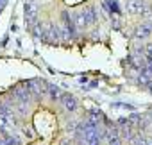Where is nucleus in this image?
Returning <instances> with one entry per match:
<instances>
[{
    "label": "nucleus",
    "instance_id": "obj_1",
    "mask_svg": "<svg viewBox=\"0 0 152 145\" xmlns=\"http://www.w3.org/2000/svg\"><path fill=\"white\" fill-rule=\"evenodd\" d=\"M72 22H73V25L77 27V29H83V27H86V25H90V23L95 22V11H93V9L79 11L77 15H73Z\"/></svg>",
    "mask_w": 152,
    "mask_h": 145
},
{
    "label": "nucleus",
    "instance_id": "obj_2",
    "mask_svg": "<svg viewBox=\"0 0 152 145\" xmlns=\"http://www.w3.org/2000/svg\"><path fill=\"white\" fill-rule=\"evenodd\" d=\"M84 140L88 145H99L100 141V133H99V127L95 125H84Z\"/></svg>",
    "mask_w": 152,
    "mask_h": 145
},
{
    "label": "nucleus",
    "instance_id": "obj_3",
    "mask_svg": "<svg viewBox=\"0 0 152 145\" xmlns=\"http://www.w3.org/2000/svg\"><path fill=\"white\" fill-rule=\"evenodd\" d=\"M125 9L132 15H143L148 11L147 4H145V0H127L125 2Z\"/></svg>",
    "mask_w": 152,
    "mask_h": 145
},
{
    "label": "nucleus",
    "instance_id": "obj_4",
    "mask_svg": "<svg viewBox=\"0 0 152 145\" xmlns=\"http://www.w3.org/2000/svg\"><path fill=\"white\" fill-rule=\"evenodd\" d=\"M36 16H38V7L34 2H25V20L29 23H34L36 22Z\"/></svg>",
    "mask_w": 152,
    "mask_h": 145
},
{
    "label": "nucleus",
    "instance_id": "obj_5",
    "mask_svg": "<svg viewBox=\"0 0 152 145\" xmlns=\"http://www.w3.org/2000/svg\"><path fill=\"white\" fill-rule=\"evenodd\" d=\"M152 34V25H140L138 29H136V32H134V36L138 38V40H145V38H148Z\"/></svg>",
    "mask_w": 152,
    "mask_h": 145
},
{
    "label": "nucleus",
    "instance_id": "obj_6",
    "mask_svg": "<svg viewBox=\"0 0 152 145\" xmlns=\"http://www.w3.org/2000/svg\"><path fill=\"white\" fill-rule=\"evenodd\" d=\"M63 104H64V108L70 109V111H73L75 108H77V102H75V99L70 97V95H63Z\"/></svg>",
    "mask_w": 152,
    "mask_h": 145
},
{
    "label": "nucleus",
    "instance_id": "obj_7",
    "mask_svg": "<svg viewBox=\"0 0 152 145\" xmlns=\"http://www.w3.org/2000/svg\"><path fill=\"white\" fill-rule=\"evenodd\" d=\"M50 95H52V97H54V99H56V97H61V92H59V90H57V88H56V90H54V88H52V90H50Z\"/></svg>",
    "mask_w": 152,
    "mask_h": 145
},
{
    "label": "nucleus",
    "instance_id": "obj_8",
    "mask_svg": "<svg viewBox=\"0 0 152 145\" xmlns=\"http://www.w3.org/2000/svg\"><path fill=\"white\" fill-rule=\"evenodd\" d=\"M6 2H7V0H0V11L6 7Z\"/></svg>",
    "mask_w": 152,
    "mask_h": 145
},
{
    "label": "nucleus",
    "instance_id": "obj_9",
    "mask_svg": "<svg viewBox=\"0 0 152 145\" xmlns=\"http://www.w3.org/2000/svg\"><path fill=\"white\" fill-rule=\"evenodd\" d=\"M29 2H34V0H29Z\"/></svg>",
    "mask_w": 152,
    "mask_h": 145
}]
</instances>
